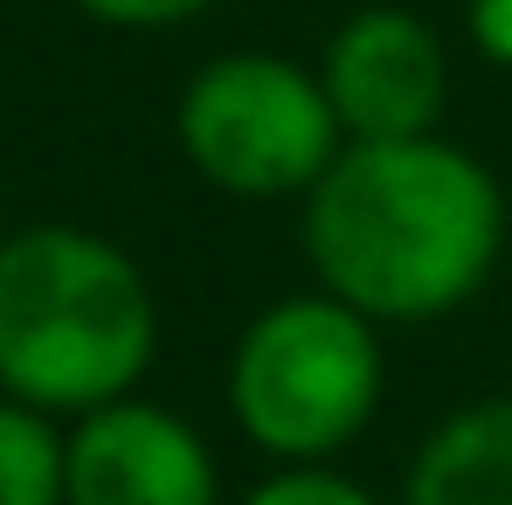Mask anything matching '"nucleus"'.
Segmentation results:
<instances>
[{
    "label": "nucleus",
    "instance_id": "10",
    "mask_svg": "<svg viewBox=\"0 0 512 505\" xmlns=\"http://www.w3.org/2000/svg\"><path fill=\"white\" fill-rule=\"evenodd\" d=\"M84 14L111 21V28H173L187 14H201L208 0H77Z\"/></svg>",
    "mask_w": 512,
    "mask_h": 505
},
{
    "label": "nucleus",
    "instance_id": "6",
    "mask_svg": "<svg viewBox=\"0 0 512 505\" xmlns=\"http://www.w3.org/2000/svg\"><path fill=\"white\" fill-rule=\"evenodd\" d=\"M222 478L208 443L153 402H104L70 429V485L63 505H215Z\"/></svg>",
    "mask_w": 512,
    "mask_h": 505
},
{
    "label": "nucleus",
    "instance_id": "4",
    "mask_svg": "<svg viewBox=\"0 0 512 505\" xmlns=\"http://www.w3.org/2000/svg\"><path fill=\"white\" fill-rule=\"evenodd\" d=\"M173 125L194 173L243 201L305 194L346 139L326 84L284 56H215L180 90Z\"/></svg>",
    "mask_w": 512,
    "mask_h": 505
},
{
    "label": "nucleus",
    "instance_id": "3",
    "mask_svg": "<svg viewBox=\"0 0 512 505\" xmlns=\"http://www.w3.org/2000/svg\"><path fill=\"white\" fill-rule=\"evenodd\" d=\"M381 339L340 291L277 298L229 353V409L256 450L312 464L346 450L381 409Z\"/></svg>",
    "mask_w": 512,
    "mask_h": 505
},
{
    "label": "nucleus",
    "instance_id": "5",
    "mask_svg": "<svg viewBox=\"0 0 512 505\" xmlns=\"http://www.w3.org/2000/svg\"><path fill=\"white\" fill-rule=\"evenodd\" d=\"M319 84L340 111L346 139H416L436 132L450 104V63L429 21L402 7H367L326 42Z\"/></svg>",
    "mask_w": 512,
    "mask_h": 505
},
{
    "label": "nucleus",
    "instance_id": "1",
    "mask_svg": "<svg viewBox=\"0 0 512 505\" xmlns=\"http://www.w3.org/2000/svg\"><path fill=\"white\" fill-rule=\"evenodd\" d=\"M506 250V194L464 146L346 139L305 187V256L374 326H423L478 298Z\"/></svg>",
    "mask_w": 512,
    "mask_h": 505
},
{
    "label": "nucleus",
    "instance_id": "2",
    "mask_svg": "<svg viewBox=\"0 0 512 505\" xmlns=\"http://www.w3.org/2000/svg\"><path fill=\"white\" fill-rule=\"evenodd\" d=\"M160 339L139 263L90 229H21L0 243V388L84 416L139 388Z\"/></svg>",
    "mask_w": 512,
    "mask_h": 505
},
{
    "label": "nucleus",
    "instance_id": "9",
    "mask_svg": "<svg viewBox=\"0 0 512 505\" xmlns=\"http://www.w3.org/2000/svg\"><path fill=\"white\" fill-rule=\"evenodd\" d=\"M243 505H381L367 485H353L340 471H319V464H291L277 478H263Z\"/></svg>",
    "mask_w": 512,
    "mask_h": 505
},
{
    "label": "nucleus",
    "instance_id": "7",
    "mask_svg": "<svg viewBox=\"0 0 512 505\" xmlns=\"http://www.w3.org/2000/svg\"><path fill=\"white\" fill-rule=\"evenodd\" d=\"M402 505H512V395L443 422L416 450Z\"/></svg>",
    "mask_w": 512,
    "mask_h": 505
},
{
    "label": "nucleus",
    "instance_id": "11",
    "mask_svg": "<svg viewBox=\"0 0 512 505\" xmlns=\"http://www.w3.org/2000/svg\"><path fill=\"white\" fill-rule=\"evenodd\" d=\"M471 42L512 70V0H471Z\"/></svg>",
    "mask_w": 512,
    "mask_h": 505
},
{
    "label": "nucleus",
    "instance_id": "8",
    "mask_svg": "<svg viewBox=\"0 0 512 505\" xmlns=\"http://www.w3.org/2000/svg\"><path fill=\"white\" fill-rule=\"evenodd\" d=\"M70 436H56L49 409L0 402V505H63Z\"/></svg>",
    "mask_w": 512,
    "mask_h": 505
}]
</instances>
